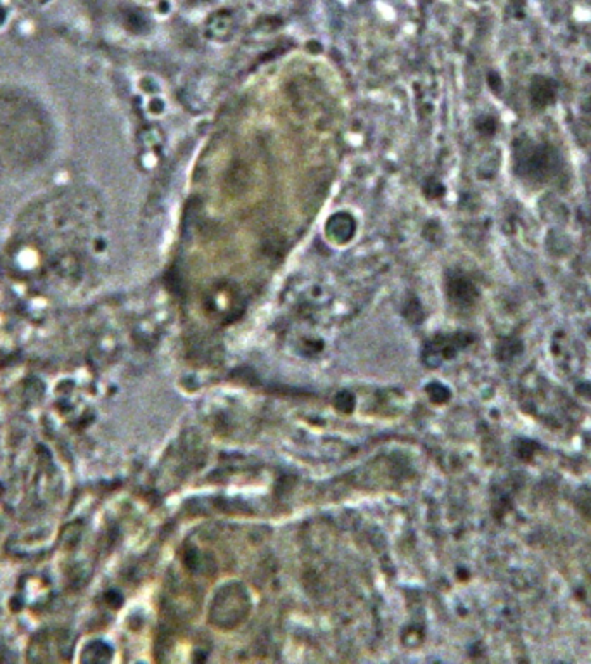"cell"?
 <instances>
[{
  "instance_id": "6da1fadb",
  "label": "cell",
  "mask_w": 591,
  "mask_h": 664,
  "mask_svg": "<svg viewBox=\"0 0 591 664\" xmlns=\"http://www.w3.org/2000/svg\"><path fill=\"white\" fill-rule=\"evenodd\" d=\"M355 220H353L351 215H346V213H339V215H334L331 220H329L327 225V236L334 241H348L349 237H353L355 234Z\"/></svg>"
}]
</instances>
